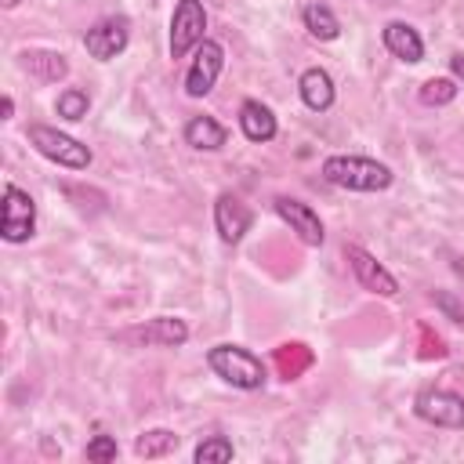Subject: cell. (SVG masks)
Masks as SVG:
<instances>
[{
	"label": "cell",
	"instance_id": "6da1fadb",
	"mask_svg": "<svg viewBox=\"0 0 464 464\" xmlns=\"http://www.w3.org/2000/svg\"><path fill=\"white\" fill-rule=\"evenodd\" d=\"M323 178L330 185H337V188H348V192H384L395 174L381 160L337 152V156H326L323 160Z\"/></svg>",
	"mask_w": 464,
	"mask_h": 464
},
{
	"label": "cell",
	"instance_id": "7a4b0ae2",
	"mask_svg": "<svg viewBox=\"0 0 464 464\" xmlns=\"http://www.w3.org/2000/svg\"><path fill=\"white\" fill-rule=\"evenodd\" d=\"M207 366L225 384L239 388V392H257V388H265V377H268L265 362L250 348H243V344H214L207 352Z\"/></svg>",
	"mask_w": 464,
	"mask_h": 464
},
{
	"label": "cell",
	"instance_id": "3957f363",
	"mask_svg": "<svg viewBox=\"0 0 464 464\" xmlns=\"http://www.w3.org/2000/svg\"><path fill=\"white\" fill-rule=\"evenodd\" d=\"M29 145H33L44 160H51V163H58V167H65V170H87V167H91V149H87L83 141H76L72 134L58 130V127L33 123V127H29Z\"/></svg>",
	"mask_w": 464,
	"mask_h": 464
},
{
	"label": "cell",
	"instance_id": "277c9868",
	"mask_svg": "<svg viewBox=\"0 0 464 464\" xmlns=\"http://www.w3.org/2000/svg\"><path fill=\"white\" fill-rule=\"evenodd\" d=\"M207 40V7L203 0H178L174 14H170V58H185L188 51H196Z\"/></svg>",
	"mask_w": 464,
	"mask_h": 464
},
{
	"label": "cell",
	"instance_id": "5b68a950",
	"mask_svg": "<svg viewBox=\"0 0 464 464\" xmlns=\"http://www.w3.org/2000/svg\"><path fill=\"white\" fill-rule=\"evenodd\" d=\"M36 232V203L25 188L14 181L4 185V207H0V236L7 243H25Z\"/></svg>",
	"mask_w": 464,
	"mask_h": 464
},
{
	"label": "cell",
	"instance_id": "8992f818",
	"mask_svg": "<svg viewBox=\"0 0 464 464\" xmlns=\"http://www.w3.org/2000/svg\"><path fill=\"white\" fill-rule=\"evenodd\" d=\"M413 413L435 428H464V395L450 388H420L413 399Z\"/></svg>",
	"mask_w": 464,
	"mask_h": 464
},
{
	"label": "cell",
	"instance_id": "52a82bcc",
	"mask_svg": "<svg viewBox=\"0 0 464 464\" xmlns=\"http://www.w3.org/2000/svg\"><path fill=\"white\" fill-rule=\"evenodd\" d=\"M221 69H225V47L207 36V40L196 47L192 65H188V72H185V94H188V98H207V94L214 91Z\"/></svg>",
	"mask_w": 464,
	"mask_h": 464
},
{
	"label": "cell",
	"instance_id": "ba28073f",
	"mask_svg": "<svg viewBox=\"0 0 464 464\" xmlns=\"http://www.w3.org/2000/svg\"><path fill=\"white\" fill-rule=\"evenodd\" d=\"M344 257H348V268H352V276H355V283H359L362 290H370V294H377V297H395V294H399V279H395L366 246L348 243V246H344Z\"/></svg>",
	"mask_w": 464,
	"mask_h": 464
},
{
	"label": "cell",
	"instance_id": "9c48e42d",
	"mask_svg": "<svg viewBox=\"0 0 464 464\" xmlns=\"http://www.w3.org/2000/svg\"><path fill=\"white\" fill-rule=\"evenodd\" d=\"M130 44V22L120 18V14H109V18H98L87 33H83V47L91 58L98 62H112L116 54H123Z\"/></svg>",
	"mask_w": 464,
	"mask_h": 464
},
{
	"label": "cell",
	"instance_id": "30bf717a",
	"mask_svg": "<svg viewBox=\"0 0 464 464\" xmlns=\"http://www.w3.org/2000/svg\"><path fill=\"white\" fill-rule=\"evenodd\" d=\"M272 207H276V214L290 225V232H294L304 246H323L326 232H323L319 214H315L308 203H301V199H294V196H276V199H272Z\"/></svg>",
	"mask_w": 464,
	"mask_h": 464
},
{
	"label": "cell",
	"instance_id": "8fae6325",
	"mask_svg": "<svg viewBox=\"0 0 464 464\" xmlns=\"http://www.w3.org/2000/svg\"><path fill=\"white\" fill-rule=\"evenodd\" d=\"M250 221H254V214H250V207H246L239 196L221 192V196L214 199V228H218V236H221V243L236 246V243L250 232Z\"/></svg>",
	"mask_w": 464,
	"mask_h": 464
},
{
	"label": "cell",
	"instance_id": "7c38bea8",
	"mask_svg": "<svg viewBox=\"0 0 464 464\" xmlns=\"http://www.w3.org/2000/svg\"><path fill=\"white\" fill-rule=\"evenodd\" d=\"M127 337L134 344H145V348H181L188 341V326L178 315H156V319L134 326Z\"/></svg>",
	"mask_w": 464,
	"mask_h": 464
},
{
	"label": "cell",
	"instance_id": "4fadbf2b",
	"mask_svg": "<svg viewBox=\"0 0 464 464\" xmlns=\"http://www.w3.org/2000/svg\"><path fill=\"white\" fill-rule=\"evenodd\" d=\"M239 130H243V138H246V141L265 145V141H272V138H276L279 123H276V112H272L268 105H261L257 98H246V102L239 105Z\"/></svg>",
	"mask_w": 464,
	"mask_h": 464
},
{
	"label": "cell",
	"instance_id": "5bb4252c",
	"mask_svg": "<svg viewBox=\"0 0 464 464\" xmlns=\"http://www.w3.org/2000/svg\"><path fill=\"white\" fill-rule=\"evenodd\" d=\"M381 40H384V47H388L399 62H406V65H417V62L424 58V40H420V33H417L410 22H388V25L381 29Z\"/></svg>",
	"mask_w": 464,
	"mask_h": 464
},
{
	"label": "cell",
	"instance_id": "9a60e30c",
	"mask_svg": "<svg viewBox=\"0 0 464 464\" xmlns=\"http://www.w3.org/2000/svg\"><path fill=\"white\" fill-rule=\"evenodd\" d=\"M297 91H301V102L312 109V112H326L330 105H334V76L326 72V69H319V65H312V69H304L301 72V80H297Z\"/></svg>",
	"mask_w": 464,
	"mask_h": 464
},
{
	"label": "cell",
	"instance_id": "2e32d148",
	"mask_svg": "<svg viewBox=\"0 0 464 464\" xmlns=\"http://www.w3.org/2000/svg\"><path fill=\"white\" fill-rule=\"evenodd\" d=\"M181 138H185V145L196 149V152H218V149L228 141V130H225L214 116H192V120L185 123Z\"/></svg>",
	"mask_w": 464,
	"mask_h": 464
},
{
	"label": "cell",
	"instance_id": "e0dca14e",
	"mask_svg": "<svg viewBox=\"0 0 464 464\" xmlns=\"http://www.w3.org/2000/svg\"><path fill=\"white\" fill-rule=\"evenodd\" d=\"M18 58H22V69H25L29 76L44 80V83H58V80L69 72V62H65V54H58V51H22Z\"/></svg>",
	"mask_w": 464,
	"mask_h": 464
},
{
	"label": "cell",
	"instance_id": "ac0fdd59",
	"mask_svg": "<svg viewBox=\"0 0 464 464\" xmlns=\"http://www.w3.org/2000/svg\"><path fill=\"white\" fill-rule=\"evenodd\" d=\"M301 22H304V29H308L315 40H337V36H341V22H337V14H334L326 4H319V0L304 4Z\"/></svg>",
	"mask_w": 464,
	"mask_h": 464
},
{
	"label": "cell",
	"instance_id": "d6986e66",
	"mask_svg": "<svg viewBox=\"0 0 464 464\" xmlns=\"http://www.w3.org/2000/svg\"><path fill=\"white\" fill-rule=\"evenodd\" d=\"M178 446H181L178 431H170V428H149V431H141V435H138L134 453H138V457H145V460H156V457L174 453Z\"/></svg>",
	"mask_w": 464,
	"mask_h": 464
},
{
	"label": "cell",
	"instance_id": "ffe728a7",
	"mask_svg": "<svg viewBox=\"0 0 464 464\" xmlns=\"http://www.w3.org/2000/svg\"><path fill=\"white\" fill-rule=\"evenodd\" d=\"M232 457H236V446H232L228 435H207V439L192 450V460H196V464H225V460H232Z\"/></svg>",
	"mask_w": 464,
	"mask_h": 464
},
{
	"label": "cell",
	"instance_id": "44dd1931",
	"mask_svg": "<svg viewBox=\"0 0 464 464\" xmlns=\"http://www.w3.org/2000/svg\"><path fill=\"white\" fill-rule=\"evenodd\" d=\"M457 80H450V76H431V80H424L420 83V91H417V98L424 102V105H450L453 98H457Z\"/></svg>",
	"mask_w": 464,
	"mask_h": 464
},
{
	"label": "cell",
	"instance_id": "7402d4cb",
	"mask_svg": "<svg viewBox=\"0 0 464 464\" xmlns=\"http://www.w3.org/2000/svg\"><path fill=\"white\" fill-rule=\"evenodd\" d=\"M87 109H91V98H87V91H80V87H65V91L58 94V102H54V112H58L62 120H69V123L83 120Z\"/></svg>",
	"mask_w": 464,
	"mask_h": 464
},
{
	"label": "cell",
	"instance_id": "603a6c76",
	"mask_svg": "<svg viewBox=\"0 0 464 464\" xmlns=\"http://www.w3.org/2000/svg\"><path fill=\"white\" fill-rule=\"evenodd\" d=\"M116 453H120V446H116L112 435H94V439L87 442V460L105 464V460H116Z\"/></svg>",
	"mask_w": 464,
	"mask_h": 464
},
{
	"label": "cell",
	"instance_id": "cb8c5ba5",
	"mask_svg": "<svg viewBox=\"0 0 464 464\" xmlns=\"http://www.w3.org/2000/svg\"><path fill=\"white\" fill-rule=\"evenodd\" d=\"M431 301H435L439 312H446V319H453L457 326H464V301H457L450 290H435Z\"/></svg>",
	"mask_w": 464,
	"mask_h": 464
},
{
	"label": "cell",
	"instance_id": "d4e9b609",
	"mask_svg": "<svg viewBox=\"0 0 464 464\" xmlns=\"http://www.w3.org/2000/svg\"><path fill=\"white\" fill-rule=\"evenodd\" d=\"M450 69H453L457 80H464V54H453V58H450Z\"/></svg>",
	"mask_w": 464,
	"mask_h": 464
},
{
	"label": "cell",
	"instance_id": "484cf974",
	"mask_svg": "<svg viewBox=\"0 0 464 464\" xmlns=\"http://www.w3.org/2000/svg\"><path fill=\"white\" fill-rule=\"evenodd\" d=\"M0 112H4V120H11V116H14V98H11V94H4V102H0Z\"/></svg>",
	"mask_w": 464,
	"mask_h": 464
},
{
	"label": "cell",
	"instance_id": "4316f807",
	"mask_svg": "<svg viewBox=\"0 0 464 464\" xmlns=\"http://www.w3.org/2000/svg\"><path fill=\"white\" fill-rule=\"evenodd\" d=\"M0 4H4L7 11H11V7H18V0H0Z\"/></svg>",
	"mask_w": 464,
	"mask_h": 464
}]
</instances>
